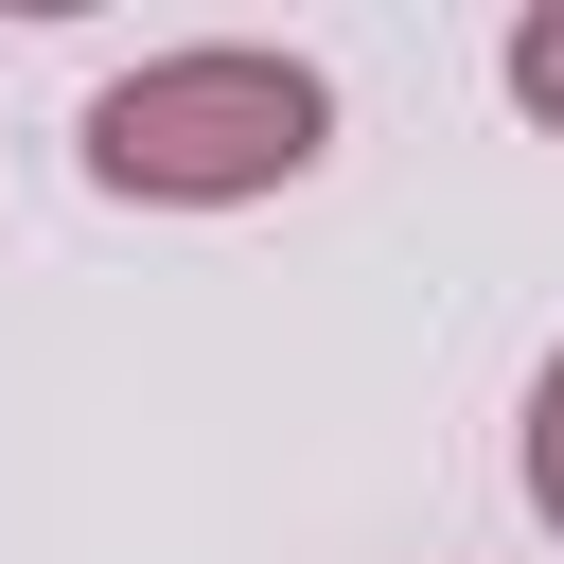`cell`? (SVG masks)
<instances>
[{"label": "cell", "instance_id": "6da1fadb", "mask_svg": "<svg viewBox=\"0 0 564 564\" xmlns=\"http://www.w3.org/2000/svg\"><path fill=\"white\" fill-rule=\"evenodd\" d=\"M317 141H335V88L300 53H141L123 88H88V176L141 194V212L282 194Z\"/></svg>", "mask_w": 564, "mask_h": 564}, {"label": "cell", "instance_id": "7a4b0ae2", "mask_svg": "<svg viewBox=\"0 0 564 564\" xmlns=\"http://www.w3.org/2000/svg\"><path fill=\"white\" fill-rule=\"evenodd\" d=\"M511 106H529V123H564V0H529V18H511Z\"/></svg>", "mask_w": 564, "mask_h": 564}, {"label": "cell", "instance_id": "3957f363", "mask_svg": "<svg viewBox=\"0 0 564 564\" xmlns=\"http://www.w3.org/2000/svg\"><path fill=\"white\" fill-rule=\"evenodd\" d=\"M529 511L564 529V352H546V388H529Z\"/></svg>", "mask_w": 564, "mask_h": 564}]
</instances>
